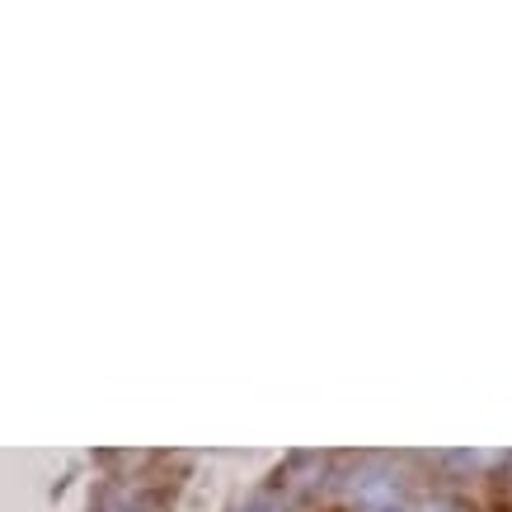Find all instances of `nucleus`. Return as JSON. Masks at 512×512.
Masks as SVG:
<instances>
[{
    "label": "nucleus",
    "instance_id": "obj_2",
    "mask_svg": "<svg viewBox=\"0 0 512 512\" xmlns=\"http://www.w3.org/2000/svg\"><path fill=\"white\" fill-rule=\"evenodd\" d=\"M245 512H278V503H254V508H245Z\"/></svg>",
    "mask_w": 512,
    "mask_h": 512
},
{
    "label": "nucleus",
    "instance_id": "obj_1",
    "mask_svg": "<svg viewBox=\"0 0 512 512\" xmlns=\"http://www.w3.org/2000/svg\"><path fill=\"white\" fill-rule=\"evenodd\" d=\"M362 512H404V503H381V508H362Z\"/></svg>",
    "mask_w": 512,
    "mask_h": 512
},
{
    "label": "nucleus",
    "instance_id": "obj_3",
    "mask_svg": "<svg viewBox=\"0 0 512 512\" xmlns=\"http://www.w3.org/2000/svg\"><path fill=\"white\" fill-rule=\"evenodd\" d=\"M419 512H456V508H447V503H428V508H419Z\"/></svg>",
    "mask_w": 512,
    "mask_h": 512
}]
</instances>
